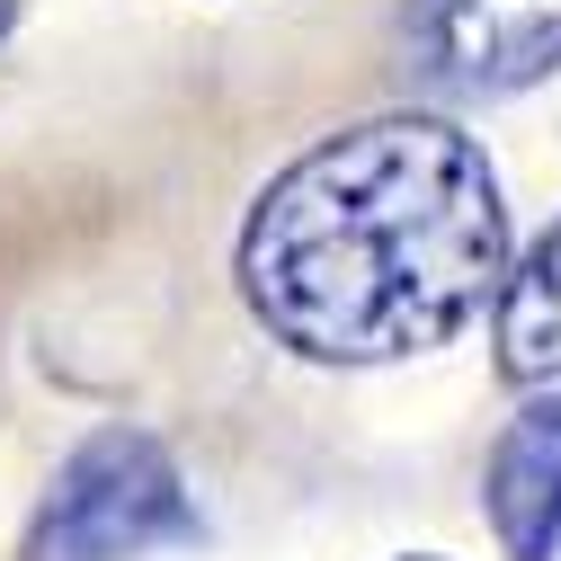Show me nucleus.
<instances>
[{"label": "nucleus", "instance_id": "obj_1", "mask_svg": "<svg viewBox=\"0 0 561 561\" xmlns=\"http://www.w3.org/2000/svg\"><path fill=\"white\" fill-rule=\"evenodd\" d=\"M508 276V205L481 144L437 116H375L276 170L241 232L250 312L321 366L446 347Z\"/></svg>", "mask_w": 561, "mask_h": 561}, {"label": "nucleus", "instance_id": "obj_2", "mask_svg": "<svg viewBox=\"0 0 561 561\" xmlns=\"http://www.w3.org/2000/svg\"><path fill=\"white\" fill-rule=\"evenodd\" d=\"M187 535H196V508H187L170 455L144 428H107L54 472L27 561H134V552L187 543Z\"/></svg>", "mask_w": 561, "mask_h": 561}, {"label": "nucleus", "instance_id": "obj_3", "mask_svg": "<svg viewBox=\"0 0 561 561\" xmlns=\"http://www.w3.org/2000/svg\"><path fill=\"white\" fill-rule=\"evenodd\" d=\"M410 36L446 90H526L561 62V0H419Z\"/></svg>", "mask_w": 561, "mask_h": 561}, {"label": "nucleus", "instance_id": "obj_4", "mask_svg": "<svg viewBox=\"0 0 561 561\" xmlns=\"http://www.w3.org/2000/svg\"><path fill=\"white\" fill-rule=\"evenodd\" d=\"M490 526L508 561H552L561 552V392L517 410L508 437L490 446Z\"/></svg>", "mask_w": 561, "mask_h": 561}, {"label": "nucleus", "instance_id": "obj_5", "mask_svg": "<svg viewBox=\"0 0 561 561\" xmlns=\"http://www.w3.org/2000/svg\"><path fill=\"white\" fill-rule=\"evenodd\" d=\"M500 375H517V383L561 375V224L526 250V267L500 295Z\"/></svg>", "mask_w": 561, "mask_h": 561}, {"label": "nucleus", "instance_id": "obj_6", "mask_svg": "<svg viewBox=\"0 0 561 561\" xmlns=\"http://www.w3.org/2000/svg\"><path fill=\"white\" fill-rule=\"evenodd\" d=\"M0 27H10V0H0Z\"/></svg>", "mask_w": 561, "mask_h": 561}, {"label": "nucleus", "instance_id": "obj_7", "mask_svg": "<svg viewBox=\"0 0 561 561\" xmlns=\"http://www.w3.org/2000/svg\"><path fill=\"white\" fill-rule=\"evenodd\" d=\"M410 561H437V552H410Z\"/></svg>", "mask_w": 561, "mask_h": 561}]
</instances>
